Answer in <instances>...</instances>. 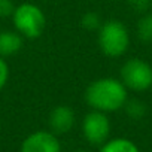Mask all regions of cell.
I'll use <instances>...</instances> for the list:
<instances>
[{"label":"cell","mask_w":152,"mask_h":152,"mask_svg":"<svg viewBox=\"0 0 152 152\" xmlns=\"http://www.w3.org/2000/svg\"><path fill=\"white\" fill-rule=\"evenodd\" d=\"M128 100V90L116 78H100L85 90V102L93 110L112 113L124 109Z\"/></svg>","instance_id":"6da1fadb"},{"label":"cell","mask_w":152,"mask_h":152,"mask_svg":"<svg viewBox=\"0 0 152 152\" xmlns=\"http://www.w3.org/2000/svg\"><path fill=\"white\" fill-rule=\"evenodd\" d=\"M130 31L119 20H109L99 28V46L106 57H122L130 48Z\"/></svg>","instance_id":"7a4b0ae2"},{"label":"cell","mask_w":152,"mask_h":152,"mask_svg":"<svg viewBox=\"0 0 152 152\" xmlns=\"http://www.w3.org/2000/svg\"><path fill=\"white\" fill-rule=\"evenodd\" d=\"M12 21L17 31L24 39L40 37L46 27V17L43 11L34 3H21L15 6Z\"/></svg>","instance_id":"3957f363"},{"label":"cell","mask_w":152,"mask_h":152,"mask_svg":"<svg viewBox=\"0 0 152 152\" xmlns=\"http://www.w3.org/2000/svg\"><path fill=\"white\" fill-rule=\"evenodd\" d=\"M121 82L127 90L142 93L152 88V66L142 58H130L121 67Z\"/></svg>","instance_id":"277c9868"},{"label":"cell","mask_w":152,"mask_h":152,"mask_svg":"<svg viewBox=\"0 0 152 152\" xmlns=\"http://www.w3.org/2000/svg\"><path fill=\"white\" fill-rule=\"evenodd\" d=\"M82 134L93 146H102L107 142L110 136V119L107 113L99 110L88 112L82 121Z\"/></svg>","instance_id":"5b68a950"},{"label":"cell","mask_w":152,"mask_h":152,"mask_svg":"<svg viewBox=\"0 0 152 152\" xmlns=\"http://www.w3.org/2000/svg\"><path fill=\"white\" fill-rule=\"evenodd\" d=\"M20 152H61V143L52 131L39 130L23 140Z\"/></svg>","instance_id":"8992f818"},{"label":"cell","mask_w":152,"mask_h":152,"mask_svg":"<svg viewBox=\"0 0 152 152\" xmlns=\"http://www.w3.org/2000/svg\"><path fill=\"white\" fill-rule=\"evenodd\" d=\"M75 119H76V116H75L73 109L66 104H60L51 110L48 121H49L51 131L57 136H61V134L69 133L73 128Z\"/></svg>","instance_id":"52a82bcc"},{"label":"cell","mask_w":152,"mask_h":152,"mask_svg":"<svg viewBox=\"0 0 152 152\" xmlns=\"http://www.w3.org/2000/svg\"><path fill=\"white\" fill-rule=\"evenodd\" d=\"M24 37L18 31H2L0 33V57L17 54L23 48Z\"/></svg>","instance_id":"ba28073f"},{"label":"cell","mask_w":152,"mask_h":152,"mask_svg":"<svg viewBox=\"0 0 152 152\" xmlns=\"http://www.w3.org/2000/svg\"><path fill=\"white\" fill-rule=\"evenodd\" d=\"M99 152H140V149L133 140L127 137H115L104 142Z\"/></svg>","instance_id":"9c48e42d"},{"label":"cell","mask_w":152,"mask_h":152,"mask_svg":"<svg viewBox=\"0 0 152 152\" xmlns=\"http://www.w3.org/2000/svg\"><path fill=\"white\" fill-rule=\"evenodd\" d=\"M136 31H137V37L142 42H152V14H142V17L137 21L136 26Z\"/></svg>","instance_id":"30bf717a"},{"label":"cell","mask_w":152,"mask_h":152,"mask_svg":"<svg viewBox=\"0 0 152 152\" xmlns=\"http://www.w3.org/2000/svg\"><path fill=\"white\" fill-rule=\"evenodd\" d=\"M127 115L131 118V119H140L146 115V104L137 99H133V100H127L125 106H124Z\"/></svg>","instance_id":"8fae6325"},{"label":"cell","mask_w":152,"mask_h":152,"mask_svg":"<svg viewBox=\"0 0 152 152\" xmlns=\"http://www.w3.org/2000/svg\"><path fill=\"white\" fill-rule=\"evenodd\" d=\"M82 26H84L85 28H88V30H96V28H100L102 23H100V18H99L96 14L88 12V14H85L84 18H82Z\"/></svg>","instance_id":"7c38bea8"},{"label":"cell","mask_w":152,"mask_h":152,"mask_svg":"<svg viewBox=\"0 0 152 152\" xmlns=\"http://www.w3.org/2000/svg\"><path fill=\"white\" fill-rule=\"evenodd\" d=\"M127 3L131 9H134L139 14H146L148 9L152 5V0H127Z\"/></svg>","instance_id":"4fadbf2b"},{"label":"cell","mask_w":152,"mask_h":152,"mask_svg":"<svg viewBox=\"0 0 152 152\" xmlns=\"http://www.w3.org/2000/svg\"><path fill=\"white\" fill-rule=\"evenodd\" d=\"M9 79V66L3 57H0V91L5 88Z\"/></svg>","instance_id":"5bb4252c"},{"label":"cell","mask_w":152,"mask_h":152,"mask_svg":"<svg viewBox=\"0 0 152 152\" xmlns=\"http://www.w3.org/2000/svg\"><path fill=\"white\" fill-rule=\"evenodd\" d=\"M14 11H15V6L12 0H0V18L12 17Z\"/></svg>","instance_id":"9a60e30c"},{"label":"cell","mask_w":152,"mask_h":152,"mask_svg":"<svg viewBox=\"0 0 152 152\" xmlns=\"http://www.w3.org/2000/svg\"><path fill=\"white\" fill-rule=\"evenodd\" d=\"M75 152H90V151H85V149H78V151H75Z\"/></svg>","instance_id":"2e32d148"}]
</instances>
